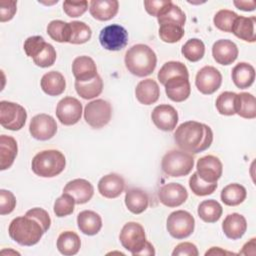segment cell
<instances>
[{
	"mask_svg": "<svg viewBox=\"0 0 256 256\" xmlns=\"http://www.w3.org/2000/svg\"><path fill=\"white\" fill-rule=\"evenodd\" d=\"M174 140L181 150L190 154H197L211 146L213 132L206 124L192 120L186 121L176 128Z\"/></svg>",
	"mask_w": 256,
	"mask_h": 256,
	"instance_id": "1",
	"label": "cell"
},
{
	"mask_svg": "<svg viewBox=\"0 0 256 256\" xmlns=\"http://www.w3.org/2000/svg\"><path fill=\"white\" fill-rule=\"evenodd\" d=\"M45 232L41 222L27 214L14 218L8 228L10 238L22 246L37 244Z\"/></svg>",
	"mask_w": 256,
	"mask_h": 256,
	"instance_id": "2",
	"label": "cell"
},
{
	"mask_svg": "<svg viewBox=\"0 0 256 256\" xmlns=\"http://www.w3.org/2000/svg\"><path fill=\"white\" fill-rule=\"evenodd\" d=\"M124 62L131 74L137 77H145L155 70L157 56L148 45L136 44L127 50Z\"/></svg>",
	"mask_w": 256,
	"mask_h": 256,
	"instance_id": "3",
	"label": "cell"
},
{
	"mask_svg": "<svg viewBox=\"0 0 256 256\" xmlns=\"http://www.w3.org/2000/svg\"><path fill=\"white\" fill-rule=\"evenodd\" d=\"M66 166V159L62 152L48 149L38 152L32 159V171L40 177L51 178L59 175Z\"/></svg>",
	"mask_w": 256,
	"mask_h": 256,
	"instance_id": "4",
	"label": "cell"
},
{
	"mask_svg": "<svg viewBox=\"0 0 256 256\" xmlns=\"http://www.w3.org/2000/svg\"><path fill=\"white\" fill-rule=\"evenodd\" d=\"M194 166V157L183 150L168 151L162 158L161 168L171 177L188 175Z\"/></svg>",
	"mask_w": 256,
	"mask_h": 256,
	"instance_id": "5",
	"label": "cell"
},
{
	"mask_svg": "<svg viewBox=\"0 0 256 256\" xmlns=\"http://www.w3.org/2000/svg\"><path fill=\"white\" fill-rule=\"evenodd\" d=\"M119 240L121 245L133 256L139 254L147 241L143 226L137 222H127L121 229Z\"/></svg>",
	"mask_w": 256,
	"mask_h": 256,
	"instance_id": "6",
	"label": "cell"
},
{
	"mask_svg": "<svg viewBox=\"0 0 256 256\" xmlns=\"http://www.w3.org/2000/svg\"><path fill=\"white\" fill-rule=\"evenodd\" d=\"M167 231L175 239L189 237L195 228V219L188 211L176 210L167 218Z\"/></svg>",
	"mask_w": 256,
	"mask_h": 256,
	"instance_id": "7",
	"label": "cell"
},
{
	"mask_svg": "<svg viewBox=\"0 0 256 256\" xmlns=\"http://www.w3.org/2000/svg\"><path fill=\"white\" fill-rule=\"evenodd\" d=\"M26 119L27 112L23 106L5 100L0 102V124L3 128L18 131L25 125Z\"/></svg>",
	"mask_w": 256,
	"mask_h": 256,
	"instance_id": "8",
	"label": "cell"
},
{
	"mask_svg": "<svg viewBox=\"0 0 256 256\" xmlns=\"http://www.w3.org/2000/svg\"><path fill=\"white\" fill-rule=\"evenodd\" d=\"M112 107L109 102L103 99H96L84 108V119L92 128L99 129L107 125L111 119Z\"/></svg>",
	"mask_w": 256,
	"mask_h": 256,
	"instance_id": "9",
	"label": "cell"
},
{
	"mask_svg": "<svg viewBox=\"0 0 256 256\" xmlns=\"http://www.w3.org/2000/svg\"><path fill=\"white\" fill-rule=\"evenodd\" d=\"M99 42L106 50H122L128 43V32L119 24L108 25L100 31Z\"/></svg>",
	"mask_w": 256,
	"mask_h": 256,
	"instance_id": "10",
	"label": "cell"
},
{
	"mask_svg": "<svg viewBox=\"0 0 256 256\" xmlns=\"http://www.w3.org/2000/svg\"><path fill=\"white\" fill-rule=\"evenodd\" d=\"M82 103L71 96L62 98L56 107V116L61 124L70 126L74 125L81 119Z\"/></svg>",
	"mask_w": 256,
	"mask_h": 256,
	"instance_id": "11",
	"label": "cell"
},
{
	"mask_svg": "<svg viewBox=\"0 0 256 256\" xmlns=\"http://www.w3.org/2000/svg\"><path fill=\"white\" fill-rule=\"evenodd\" d=\"M221 83L222 75L213 66H204L196 74L195 85L198 91L204 95H210L216 92L220 88Z\"/></svg>",
	"mask_w": 256,
	"mask_h": 256,
	"instance_id": "12",
	"label": "cell"
},
{
	"mask_svg": "<svg viewBox=\"0 0 256 256\" xmlns=\"http://www.w3.org/2000/svg\"><path fill=\"white\" fill-rule=\"evenodd\" d=\"M31 136L40 141L51 139L57 132V123L54 118L48 114L41 113L35 115L29 125Z\"/></svg>",
	"mask_w": 256,
	"mask_h": 256,
	"instance_id": "13",
	"label": "cell"
},
{
	"mask_svg": "<svg viewBox=\"0 0 256 256\" xmlns=\"http://www.w3.org/2000/svg\"><path fill=\"white\" fill-rule=\"evenodd\" d=\"M197 175L205 182L217 183L222 176L223 166L220 159L214 155L201 157L196 164Z\"/></svg>",
	"mask_w": 256,
	"mask_h": 256,
	"instance_id": "14",
	"label": "cell"
},
{
	"mask_svg": "<svg viewBox=\"0 0 256 256\" xmlns=\"http://www.w3.org/2000/svg\"><path fill=\"white\" fill-rule=\"evenodd\" d=\"M151 119L158 129L166 132L173 131L178 123V113L173 106L160 104L153 109Z\"/></svg>",
	"mask_w": 256,
	"mask_h": 256,
	"instance_id": "15",
	"label": "cell"
},
{
	"mask_svg": "<svg viewBox=\"0 0 256 256\" xmlns=\"http://www.w3.org/2000/svg\"><path fill=\"white\" fill-rule=\"evenodd\" d=\"M158 198L163 205L173 208L182 205L187 200L188 192L183 185L172 182L160 188Z\"/></svg>",
	"mask_w": 256,
	"mask_h": 256,
	"instance_id": "16",
	"label": "cell"
},
{
	"mask_svg": "<svg viewBox=\"0 0 256 256\" xmlns=\"http://www.w3.org/2000/svg\"><path fill=\"white\" fill-rule=\"evenodd\" d=\"M167 97L174 102L185 101L191 93L189 78L185 76H175L164 84Z\"/></svg>",
	"mask_w": 256,
	"mask_h": 256,
	"instance_id": "17",
	"label": "cell"
},
{
	"mask_svg": "<svg viewBox=\"0 0 256 256\" xmlns=\"http://www.w3.org/2000/svg\"><path fill=\"white\" fill-rule=\"evenodd\" d=\"M237 45L228 39L217 40L212 46V55L214 60L220 65H230L238 57Z\"/></svg>",
	"mask_w": 256,
	"mask_h": 256,
	"instance_id": "18",
	"label": "cell"
},
{
	"mask_svg": "<svg viewBox=\"0 0 256 256\" xmlns=\"http://www.w3.org/2000/svg\"><path fill=\"white\" fill-rule=\"evenodd\" d=\"M63 192L70 194L76 204H85L93 197L94 187L88 180L77 178L69 181L65 185Z\"/></svg>",
	"mask_w": 256,
	"mask_h": 256,
	"instance_id": "19",
	"label": "cell"
},
{
	"mask_svg": "<svg viewBox=\"0 0 256 256\" xmlns=\"http://www.w3.org/2000/svg\"><path fill=\"white\" fill-rule=\"evenodd\" d=\"M124 189L125 181L122 176L116 173L107 174L98 182V191L105 198H117L122 194Z\"/></svg>",
	"mask_w": 256,
	"mask_h": 256,
	"instance_id": "20",
	"label": "cell"
},
{
	"mask_svg": "<svg viewBox=\"0 0 256 256\" xmlns=\"http://www.w3.org/2000/svg\"><path fill=\"white\" fill-rule=\"evenodd\" d=\"M72 72L75 81L87 82L94 79L97 73V67L94 60L89 56H78L72 63Z\"/></svg>",
	"mask_w": 256,
	"mask_h": 256,
	"instance_id": "21",
	"label": "cell"
},
{
	"mask_svg": "<svg viewBox=\"0 0 256 256\" xmlns=\"http://www.w3.org/2000/svg\"><path fill=\"white\" fill-rule=\"evenodd\" d=\"M119 9L117 0H92L89 2V12L99 21H108L116 16Z\"/></svg>",
	"mask_w": 256,
	"mask_h": 256,
	"instance_id": "22",
	"label": "cell"
},
{
	"mask_svg": "<svg viewBox=\"0 0 256 256\" xmlns=\"http://www.w3.org/2000/svg\"><path fill=\"white\" fill-rule=\"evenodd\" d=\"M135 96L143 105H151L157 102L160 96L158 83L151 78L141 80L135 88Z\"/></svg>",
	"mask_w": 256,
	"mask_h": 256,
	"instance_id": "23",
	"label": "cell"
},
{
	"mask_svg": "<svg viewBox=\"0 0 256 256\" xmlns=\"http://www.w3.org/2000/svg\"><path fill=\"white\" fill-rule=\"evenodd\" d=\"M222 230L227 238L232 240L240 239L247 230L245 217L239 213L227 215L222 222Z\"/></svg>",
	"mask_w": 256,
	"mask_h": 256,
	"instance_id": "24",
	"label": "cell"
},
{
	"mask_svg": "<svg viewBox=\"0 0 256 256\" xmlns=\"http://www.w3.org/2000/svg\"><path fill=\"white\" fill-rule=\"evenodd\" d=\"M77 225L83 234L93 236L101 230L102 219L98 213L92 210H84L77 215Z\"/></svg>",
	"mask_w": 256,
	"mask_h": 256,
	"instance_id": "25",
	"label": "cell"
},
{
	"mask_svg": "<svg viewBox=\"0 0 256 256\" xmlns=\"http://www.w3.org/2000/svg\"><path fill=\"white\" fill-rule=\"evenodd\" d=\"M255 23L256 18L252 17H244L239 16L235 19L231 32L246 42H255L256 41V34H255Z\"/></svg>",
	"mask_w": 256,
	"mask_h": 256,
	"instance_id": "26",
	"label": "cell"
},
{
	"mask_svg": "<svg viewBox=\"0 0 256 256\" xmlns=\"http://www.w3.org/2000/svg\"><path fill=\"white\" fill-rule=\"evenodd\" d=\"M40 85L43 92L47 95L58 96L65 91L66 81L60 72L50 71L42 76Z\"/></svg>",
	"mask_w": 256,
	"mask_h": 256,
	"instance_id": "27",
	"label": "cell"
},
{
	"mask_svg": "<svg viewBox=\"0 0 256 256\" xmlns=\"http://www.w3.org/2000/svg\"><path fill=\"white\" fill-rule=\"evenodd\" d=\"M18 146L12 136H0V170H6L12 166L17 156Z\"/></svg>",
	"mask_w": 256,
	"mask_h": 256,
	"instance_id": "28",
	"label": "cell"
},
{
	"mask_svg": "<svg viewBox=\"0 0 256 256\" xmlns=\"http://www.w3.org/2000/svg\"><path fill=\"white\" fill-rule=\"evenodd\" d=\"M231 77L236 87L239 89H245L254 83L255 69L249 63L240 62L232 69Z\"/></svg>",
	"mask_w": 256,
	"mask_h": 256,
	"instance_id": "29",
	"label": "cell"
},
{
	"mask_svg": "<svg viewBox=\"0 0 256 256\" xmlns=\"http://www.w3.org/2000/svg\"><path fill=\"white\" fill-rule=\"evenodd\" d=\"M125 205L131 213L141 214L148 208V195L139 188L128 189L125 194Z\"/></svg>",
	"mask_w": 256,
	"mask_h": 256,
	"instance_id": "30",
	"label": "cell"
},
{
	"mask_svg": "<svg viewBox=\"0 0 256 256\" xmlns=\"http://www.w3.org/2000/svg\"><path fill=\"white\" fill-rule=\"evenodd\" d=\"M235 114L245 119H254L256 117L255 97L248 92L237 94L235 98Z\"/></svg>",
	"mask_w": 256,
	"mask_h": 256,
	"instance_id": "31",
	"label": "cell"
},
{
	"mask_svg": "<svg viewBox=\"0 0 256 256\" xmlns=\"http://www.w3.org/2000/svg\"><path fill=\"white\" fill-rule=\"evenodd\" d=\"M80 247V237L73 231H64L57 238V249L63 255H75L79 252Z\"/></svg>",
	"mask_w": 256,
	"mask_h": 256,
	"instance_id": "32",
	"label": "cell"
},
{
	"mask_svg": "<svg viewBox=\"0 0 256 256\" xmlns=\"http://www.w3.org/2000/svg\"><path fill=\"white\" fill-rule=\"evenodd\" d=\"M247 196L244 186L238 183H231L225 186L221 191V201L227 206H237L241 204Z\"/></svg>",
	"mask_w": 256,
	"mask_h": 256,
	"instance_id": "33",
	"label": "cell"
},
{
	"mask_svg": "<svg viewBox=\"0 0 256 256\" xmlns=\"http://www.w3.org/2000/svg\"><path fill=\"white\" fill-rule=\"evenodd\" d=\"M198 216L204 222L214 223L217 222L223 212L222 206L220 203L214 199L204 200L198 206Z\"/></svg>",
	"mask_w": 256,
	"mask_h": 256,
	"instance_id": "34",
	"label": "cell"
},
{
	"mask_svg": "<svg viewBox=\"0 0 256 256\" xmlns=\"http://www.w3.org/2000/svg\"><path fill=\"white\" fill-rule=\"evenodd\" d=\"M75 89L77 94L83 99H93L99 96L103 90V80L100 75L87 82L75 81Z\"/></svg>",
	"mask_w": 256,
	"mask_h": 256,
	"instance_id": "35",
	"label": "cell"
},
{
	"mask_svg": "<svg viewBox=\"0 0 256 256\" xmlns=\"http://www.w3.org/2000/svg\"><path fill=\"white\" fill-rule=\"evenodd\" d=\"M175 76H185V77L189 78V73H188L187 67L185 66V64H183L180 61L166 62L160 68L158 75H157L158 80L160 81V83L162 85H164L167 80H169L170 78L175 77Z\"/></svg>",
	"mask_w": 256,
	"mask_h": 256,
	"instance_id": "36",
	"label": "cell"
},
{
	"mask_svg": "<svg viewBox=\"0 0 256 256\" xmlns=\"http://www.w3.org/2000/svg\"><path fill=\"white\" fill-rule=\"evenodd\" d=\"M70 25V38L71 44H83L88 42L92 36L91 28L82 21L69 22Z\"/></svg>",
	"mask_w": 256,
	"mask_h": 256,
	"instance_id": "37",
	"label": "cell"
},
{
	"mask_svg": "<svg viewBox=\"0 0 256 256\" xmlns=\"http://www.w3.org/2000/svg\"><path fill=\"white\" fill-rule=\"evenodd\" d=\"M184 28L176 23L166 22L159 24V37L163 42L176 43L184 36Z\"/></svg>",
	"mask_w": 256,
	"mask_h": 256,
	"instance_id": "38",
	"label": "cell"
},
{
	"mask_svg": "<svg viewBox=\"0 0 256 256\" xmlns=\"http://www.w3.org/2000/svg\"><path fill=\"white\" fill-rule=\"evenodd\" d=\"M181 53L187 60L191 62H197L201 60L204 56L205 45L202 40L198 38H192V39H189L182 46Z\"/></svg>",
	"mask_w": 256,
	"mask_h": 256,
	"instance_id": "39",
	"label": "cell"
},
{
	"mask_svg": "<svg viewBox=\"0 0 256 256\" xmlns=\"http://www.w3.org/2000/svg\"><path fill=\"white\" fill-rule=\"evenodd\" d=\"M47 34L56 42H69L70 25L62 20H53L47 26Z\"/></svg>",
	"mask_w": 256,
	"mask_h": 256,
	"instance_id": "40",
	"label": "cell"
},
{
	"mask_svg": "<svg viewBox=\"0 0 256 256\" xmlns=\"http://www.w3.org/2000/svg\"><path fill=\"white\" fill-rule=\"evenodd\" d=\"M157 20L159 24L171 22L184 27L186 22V15L179 6L171 2V4L157 17Z\"/></svg>",
	"mask_w": 256,
	"mask_h": 256,
	"instance_id": "41",
	"label": "cell"
},
{
	"mask_svg": "<svg viewBox=\"0 0 256 256\" xmlns=\"http://www.w3.org/2000/svg\"><path fill=\"white\" fill-rule=\"evenodd\" d=\"M236 93L231 91L222 92L216 99V108L221 115L232 116L235 114Z\"/></svg>",
	"mask_w": 256,
	"mask_h": 256,
	"instance_id": "42",
	"label": "cell"
},
{
	"mask_svg": "<svg viewBox=\"0 0 256 256\" xmlns=\"http://www.w3.org/2000/svg\"><path fill=\"white\" fill-rule=\"evenodd\" d=\"M189 187L195 195L206 196V195L212 194L216 190L217 183L205 182L197 175L196 172H194L192 176H190Z\"/></svg>",
	"mask_w": 256,
	"mask_h": 256,
	"instance_id": "43",
	"label": "cell"
},
{
	"mask_svg": "<svg viewBox=\"0 0 256 256\" xmlns=\"http://www.w3.org/2000/svg\"><path fill=\"white\" fill-rule=\"evenodd\" d=\"M237 17L238 15L234 11H231L228 9H222L215 14L213 18V22L215 27L218 28L219 30L224 32H231L233 23Z\"/></svg>",
	"mask_w": 256,
	"mask_h": 256,
	"instance_id": "44",
	"label": "cell"
},
{
	"mask_svg": "<svg viewBox=\"0 0 256 256\" xmlns=\"http://www.w3.org/2000/svg\"><path fill=\"white\" fill-rule=\"evenodd\" d=\"M75 204L74 198L70 194L63 192V194L55 200L53 207L54 213L57 217L68 216L73 213Z\"/></svg>",
	"mask_w": 256,
	"mask_h": 256,
	"instance_id": "45",
	"label": "cell"
},
{
	"mask_svg": "<svg viewBox=\"0 0 256 256\" xmlns=\"http://www.w3.org/2000/svg\"><path fill=\"white\" fill-rule=\"evenodd\" d=\"M56 57L55 48L50 43H46L45 47L39 52V54L33 58V62L39 67L47 68L55 63Z\"/></svg>",
	"mask_w": 256,
	"mask_h": 256,
	"instance_id": "46",
	"label": "cell"
},
{
	"mask_svg": "<svg viewBox=\"0 0 256 256\" xmlns=\"http://www.w3.org/2000/svg\"><path fill=\"white\" fill-rule=\"evenodd\" d=\"M46 43L47 42L44 40L42 36H31L25 40L23 48L26 55L33 59L45 47Z\"/></svg>",
	"mask_w": 256,
	"mask_h": 256,
	"instance_id": "47",
	"label": "cell"
},
{
	"mask_svg": "<svg viewBox=\"0 0 256 256\" xmlns=\"http://www.w3.org/2000/svg\"><path fill=\"white\" fill-rule=\"evenodd\" d=\"M88 9V2L83 1H64L63 2V11L67 16L76 18L82 16Z\"/></svg>",
	"mask_w": 256,
	"mask_h": 256,
	"instance_id": "48",
	"label": "cell"
},
{
	"mask_svg": "<svg viewBox=\"0 0 256 256\" xmlns=\"http://www.w3.org/2000/svg\"><path fill=\"white\" fill-rule=\"evenodd\" d=\"M16 206V198L14 194L5 189L0 190V214L7 215L10 214Z\"/></svg>",
	"mask_w": 256,
	"mask_h": 256,
	"instance_id": "49",
	"label": "cell"
},
{
	"mask_svg": "<svg viewBox=\"0 0 256 256\" xmlns=\"http://www.w3.org/2000/svg\"><path fill=\"white\" fill-rule=\"evenodd\" d=\"M170 0H145L144 6L148 14L158 17L170 4Z\"/></svg>",
	"mask_w": 256,
	"mask_h": 256,
	"instance_id": "50",
	"label": "cell"
},
{
	"mask_svg": "<svg viewBox=\"0 0 256 256\" xmlns=\"http://www.w3.org/2000/svg\"><path fill=\"white\" fill-rule=\"evenodd\" d=\"M17 11V2L13 0L0 1V22L10 21Z\"/></svg>",
	"mask_w": 256,
	"mask_h": 256,
	"instance_id": "51",
	"label": "cell"
},
{
	"mask_svg": "<svg viewBox=\"0 0 256 256\" xmlns=\"http://www.w3.org/2000/svg\"><path fill=\"white\" fill-rule=\"evenodd\" d=\"M173 256H198L199 252L195 244L191 242L179 243L172 252Z\"/></svg>",
	"mask_w": 256,
	"mask_h": 256,
	"instance_id": "52",
	"label": "cell"
},
{
	"mask_svg": "<svg viewBox=\"0 0 256 256\" xmlns=\"http://www.w3.org/2000/svg\"><path fill=\"white\" fill-rule=\"evenodd\" d=\"M27 215H30V216H33L35 217L36 219H38L41 224L43 225L45 231H48V229L50 228V225H51V219H50V216L48 214V212L42 208H32L30 210H28L26 212Z\"/></svg>",
	"mask_w": 256,
	"mask_h": 256,
	"instance_id": "53",
	"label": "cell"
},
{
	"mask_svg": "<svg viewBox=\"0 0 256 256\" xmlns=\"http://www.w3.org/2000/svg\"><path fill=\"white\" fill-rule=\"evenodd\" d=\"M234 5L243 11H253L256 8L255 1H234Z\"/></svg>",
	"mask_w": 256,
	"mask_h": 256,
	"instance_id": "54",
	"label": "cell"
},
{
	"mask_svg": "<svg viewBox=\"0 0 256 256\" xmlns=\"http://www.w3.org/2000/svg\"><path fill=\"white\" fill-rule=\"evenodd\" d=\"M255 238H252L249 242L245 243V245L243 246L242 251L240 252V254H244V255H254L255 253Z\"/></svg>",
	"mask_w": 256,
	"mask_h": 256,
	"instance_id": "55",
	"label": "cell"
},
{
	"mask_svg": "<svg viewBox=\"0 0 256 256\" xmlns=\"http://www.w3.org/2000/svg\"><path fill=\"white\" fill-rule=\"evenodd\" d=\"M138 255H152V256L155 255V250H154L153 245L150 242L146 241L143 249L139 252Z\"/></svg>",
	"mask_w": 256,
	"mask_h": 256,
	"instance_id": "56",
	"label": "cell"
},
{
	"mask_svg": "<svg viewBox=\"0 0 256 256\" xmlns=\"http://www.w3.org/2000/svg\"><path fill=\"white\" fill-rule=\"evenodd\" d=\"M210 254H213V255H217V254H233L231 252H227L225 250H222L220 247H212L209 251H207L205 253V255H210Z\"/></svg>",
	"mask_w": 256,
	"mask_h": 256,
	"instance_id": "57",
	"label": "cell"
}]
</instances>
